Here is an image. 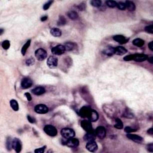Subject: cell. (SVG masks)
I'll use <instances>...</instances> for the list:
<instances>
[{
	"mask_svg": "<svg viewBox=\"0 0 153 153\" xmlns=\"http://www.w3.org/2000/svg\"><path fill=\"white\" fill-rule=\"evenodd\" d=\"M79 115L82 118L87 119L91 122H95L99 119V114L96 111L86 106L80 109Z\"/></svg>",
	"mask_w": 153,
	"mask_h": 153,
	"instance_id": "cell-1",
	"label": "cell"
},
{
	"mask_svg": "<svg viewBox=\"0 0 153 153\" xmlns=\"http://www.w3.org/2000/svg\"><path fill=\"white\" fill-rule=\"evenodd\" d=\"M148 56L144 54H130L124 57V60L126 61H130V60H135L136 62L145 61L148 59Z\"/></svg>",
	"mask_w": 153,
	"mask_h": 153,
	"instance_id": "cell-2",
	"label": "cell"
},
{
	"mask_svg": "<svg viewBox=\"0 0 153 153\" xmlns=\"http://www.w3.org/2000/svg\"><path fill=\"white\" fill-rule=\"evenodd\" d=\"M60 134L63 138L65 139H69L74 138L75 135V133L73 129L71 128H63L60 131Z\"/></svg>",
	"mask_w": 153,
	"mask_h": 153,
	"instance_id": "cell-3",
	"label": "cell"
},
{
	"mask_svg": "<svg viewBox=\"0 0 153 153\" xmlns=\"http://www.w3.org/2000/svg\"><path fill=\"white\" fill-rule=\"evenodd\" d=\"M81 126L87 133H95L91 122L88 120H83L81 122Z\"/></svg>",
	"mask_w": 153,
	"mask_h": 153,
	"instance_id": "cell-4",
	"label": "cell"
},
{
	"mask_svg": "<svg viewBox=\"0 0 153 153\" xmlns=\"http://www.w3.org/2000/svg\"><path fill=\"white\" fill-rule=\"evenodd\" d=\"M44 131L47 135L50 136H55L57 134V129L52 125L45 126L44 128Z\"/></svg>",
	"mask_w": 153,
	"mask_h": 153,
	"instance_id": "cell-5",
	"label": "cell"
},
{
	"mask_svg": "<svg viewBox=\"0 0 153 153\" xmlns=\"http://www.w3.org/2000/svg\"><path fill=\"white\" fill-rule=\"evenodd\" d=\"M35 56L37 60L42 61L46 58L47 53V51L43 48H38L35 52Z\"/></svg>",
	"mask_w": 153,
	"mask_h": 153,
	"instance_id": "cell-6",
	"label": "cell"
},
{
	"mask_svg": "<svg viewBox=\"0 0 153 153\" xmlns=\"http://www.w3.org/2000/svg\"><path fill=\"white\" fill-rule=\"evenodd\" d=\"M95 133L97 137H98L99 139H101L105 138L106 134H107L105 128L103 126L98 127L95 131Z\"/></svg>",
	"mask_w": 153,
	"mask_h": 153,
	"instance_id": "cell-7",
	"label": "cell"
},
{
	"mask_svg": "<svg viewBox=\"0 0 153 153\" xmlns=\"http://www.w3.org/2000/svg\"><path fill=\"white\" fill-rule=\"evenodd\" d=\"M57 64H58V59L57 57L53 56H50L48 57L47 61V65L51 69L55 68L57 66Z\"/></svg>",
	"mask_w": 153,
	"mask_h": 153,
	"instance_id": "cell-8",
	"label": "cell"
},
{
	"mask_svg": "<svg viewBox=\"0 0 153 153\" xmlns=\"http://www.w3.org/2000/svg\"><path fill=\"white\" fill-rule=\"evenodd\" d=\"M65 51V46L62 45H57L51 49V53L54 55H61L64 53Z\"/></svg>",
	"mask_w": 153,
	"mask_h": 153,
	"instance_id": "cell-9",
	"label": "cell"
},
{
	"mask_svg": "<svg viewBox=\"0 0 153 153\" xmlns=\"http://www.w3.org/2000/svg\"><path fill=\"white\" fill-rule=\"evenodd\" d=\"M34 110L38 114H46L48 113V108L44 104H38V105L35 106Z\"/></svg>",
	"mask_w": 153,
	"mask_h": 153,
	"instance_id": "cell-10",
	"label": "cell"
},
{
	"mask_svg": "<svg viewBox=\"0 0 153 153\" xmlns=\"http://www.w3.org/2000/svg\"><path fill=\"white\" fill-rule=\"evenodd\" d=\"M12 146L16 153H20L22 150V142L18 138L13 139Z\"/></svg>",
	"mask_w": 153,
	"mask_h": 153,
	"instance_id": "cell-11",
	"label": "cell"
},
{
	"mask_svg": "<svg viewBox=\"0 0 153 153\" xmlns=\"http://www.w3.org/2000/svg\"><path fill=\"white\" fill-rule=\"evenodd\" d=\"M79 140L77 138H71L68 139L67 141L66 142V145L69 148H77L79 145Z\"/></svg>",
	"mask_w": 153,
	"mask_h": 153,
	"instance_id": "cell-12",
	"label": "cell"
},
{
	"mask_svg": "<svg viewBox=\"0 0 153 153\" xmlns=\"http://www.w3.org/2000/svg\"><path fill=\"white\" fill-rule=\"evenodd\" d=\"M86 147L88 151H89L90 152L93 153L97 151V150H98V146L96 142L90 141L87 142V144H86Z\"/></svg>",
	"mask_w": 153,
	"mask_h": 153,
	"instance_id": "cell-13",
	"label": "cell"
},
{
	"mask_svg": "<svg viewBox=\"0 0 153 153\" xmlns=\"http://www.w3.org/2000/svg\"><path fill=\"white\" fill-rule=\"evenodd\" d=\"M32 85V81L29 78H25L22 80L21 82V86L23 89H26L31 87Z\"/></svg>",
	"mask_w": 153,
	"mask_h": 153,
	"instance_id": "cell-14",
	"label": "cell"
},
{
	"mask_svg": "<svg viewBox=\"0 0 153 153\" xmlns=\"http://www.w3.org/2000/svg\"><path fill=\"white\" fill-rule=\"evenodd\" d=\"M113 39L120 44H126L128 43L129 41V38L121 35H117L114 36L113 37Z\"/></svg>",
	"mask_w": 153,
	"mask_h": 153,
	"instance_id": "cell-15",
	"label": "cell"
},
{
	"mask_svg": "<svg viewBox=\"0 0 153 153\" xmlns=\"http://www.w3.org/2000/svg\"><path fill=\"white\" fill-rule=\"evenodd\" d=\"M127 137L129 139H131V140L135 142H138V143H140V142H141L142 141H143V138H142L141 136L137 135L128 133V134L127 135Z\"/></svg>",
	"mask_w": 153,
	"mask_h": 153,
	"instance_id": "cell-16",
	"label": "cell"
},
{
	"mask_svg": "<svg viewBox=\"0 0 153 153\" xmlns=\"http://www.w3.org/2000/svg\"><path fill=\"white\" fill-rule=\"evenodd\" d=\"M128 52L127 49L122 46H118L115 48V54L119 56H122Z\"/></svg>",
	"mask_w": 153,
	"mask_h": 153,
	"instance_id": "cell-17",
	"label": "cell"
},
{
	"mask_svg": "<svg viewBox=\"0 0 153 153\" xmlns=\"http://www.w3.org/2000/svg\"><path fill=\"white\" fill-rule=\"evenodd\" d=\"M96 135L95 133H87L84 136V140L87 142L95 141L96 139Z\"/></svg>",
	"mask_w": 153,
	"mask_h": 153,
	"instance_id": "cell-18",
	"label": "cell"
},
{
	"mask_svg": "<svg viewBox=\"0 0 153 153\" xmlns=\"http://www.w3.org/2000/svg\"><path fill=\"white\" fill-rule=\"evenodd\" d=\"M103 53L108 56H111L114 54H115V48L111 46L108 47L104 49V50L103 51Z\"/></svg>",
	"mask_w": 153,
	"mask_h": 153,
	"instance_id": "cell-19",
	"label": "cell"
},
{
	"mask_svg": "<svg viewBox=\"0 0 153 153\" xmlns=\"http://www.w3.org/2000/svg\"><path fill=\"white\" fill-rule=\"evenodd\" d=\"M45 90L43 87H37L32 90V92L34 94V95H37V96H40V95H43L45 93Z\"/></svg>",
	"mask_w": 153,
	"mask_h": 153,
	"instance_id": "cell-20",
	"label": "cell"
},
{
	"mask_svg": "<svg viewBox=\"0 0 153 153\" xmlns=\"http://www.w3.org/2000/svg\"><path fill=\"white\" fill-rule=\"evenodd\" d=\"M125 4H126V7L128 8L129 11H134V10H135L136 9L135 4L134 2H133L132 1H126L125 2Z\"/></svg>",
	"mask_w": 153,
	"mask_h": 153,
	"instance_id": "cell-21",
	"label": "cell"
},
{
	"mask_svg": "<svg viewBox=\"0 0 153 153\" xmlns=\"http://www.w3.org/2000/svg\"><path fill=\"white\" fill-rule=\"evenodd\" d=\"M50 33L53 36L55 37H59L61 36L62 32L59 29L56 28H53L50 30Z\"/></svg>",
	"mask_w": 153,
	"mask_h": 153,
	"instance_id": "cell-22",
	"label": "cell"
},
{
	"mask_svg": "<svg viewBox=\"0 0 153 153\" xmlns=\"http://www.w3.org/2000/svg\"><path fill=\"white\" fill-rule=\"evenodd\" d=\"M133 44L138 47H142L145 44V41L141 38H136L133 41Z\"/></svg>",
	"mask_w": 153,
	"mask_h": 153,
	"instance_id": "cell-23",
	"label": "cell"
},
{
	"mask_svg": "<svg viewBox=\"0 0 153 153\" xmlns=\"http://www.w3.org/2000/svg\"><path fill=\"white\" fill-rule=\"evenodd\" d=\"M68 16L69 17V19L71 20H77L78 18V14L76 11H70L68 13Z\"/></svg>",
	"mask_w": 153,
	"mask_h": 153,
	"instance_id": "cell-24",
	"label": "cell"
},
{
	"mask_svg": "<svg viewBox=\"0 0 153 153\" xmlns=\"http://www.w3.org/2000/svg\"><path fill=\"white\" fill-rule=\"evenodd\" d=\"M10 104L11 108L13 109V110L15 111H17L19 110V104H18L17 102L16 101V100L15 99L11 100L10 102Z\"/></svg>",
	"mask_w": 153,
	"mask_h": 153,
	"instance_id": "cell-25",
	"label": "cell"
},
{
	"mask_svg": "<svg viewBox=\"0 0 153 153\" xmlns=\"http://www.w3.org/2000/svg\"><path fill=\"white\" fill-rule=\"evenodd\" d=\"M30 44H31V40H28V41L26 43V44L23 46L22 47V50H21V53H22V54L23 56H25L26 54V52L27 50L29 48V47L30 46Z\"/></svg>",
	"mask_w": 153,
	"mask_h": 153,
	"instance_id": "cell-26",
	"label": "cell"
},
{
	"mask_svg": "<svg viewBox=\"0 0 153 153\" xmlns=\"http://www.w3.org/2000/svg\"><path fill=\"white\" fill-rule=\"evenodd\" d=\"M114 128L117 129H122L123 128V123L120 119H116V124L114 125Z\"/></svg>",
	"mask_w": 153,
	"mask_h": 153,
	"instance_id": "cell-27",
	"label": "cell"
},
{
	"mask_svg": "<svg viewBox=\"0 0 153 153\" xmlns=\"http://www.w3.org/2000/svg\"><path fill=\"white\" fill-rule=\"evenodd\" d=\"M64 46L66 51H72L75 47V44L73 43H66Z\"/></svg>",
	"mask_w": 153,
	"mask_h": 153,
	"instance_id": "cell-28",
	"label": "cell"
},
{
	"mask_svg": "<svg viewBox=\"0 0 153 153\" xmlns=\"http://www.w3.org/2000/svg\"><path fill=\"white\" fill-rule=\"evenodd\" d=\"M91 5L95 7H99L102 5V1L100 0H92L90 1Z\"/></svg>",
	"mask_w": 153,
	"mask_h": 153,
	"instance_id": "cell-29",
	"label": "cell"
},
{
	"mask_svg": "<svg viewBox=\"0 0 153 153\" xmlns=\"http://www.w3.org/2000/svg\"><path fill=\"white\" fill-rule=\"evenodd\" d=\"M12 141H13V139H11L10 138H8L7 139V141H6V148H7L8 151H11V150L13 148V146H12Z\"/></svg>",
	"mask_w": 153,
	"mask_h": 153,
	"instance_id": "cell-30",
	"label": "cell"
},
{
	"mask_svg": "<svg viewBox=\"0 0 153 153\" xmlns=\"http://www.w3.org/2000/svg\"><path fill=\"white\" fill-rule=\"evenodd\" d=\"M66 23V19L63 16H60L59 18V20L57 21V25L59 26H62L65 25Z\"/></svg>",
	"mask_w": 153,
	"mask_h": 153,
	"instance_id": "cell-31",
	"label": "cell"
},
{
	"mask_svg": "<svg viewBox=\"0 0 153 153\" xmlns=\"http://www.w3.org/2000/svg\"><path fill=\"white\" fill-rule=\"evenodd\" d=\"M106 4H107V6H108L110 8H114V7H117V2L114 1H106Z\"/></svg>",
	"mask_w": 153,
	"mask_h": 153,
	"instance_id": "cell-32",
	"label": "cell"
},
{
	"mask_svg": "<svg viewBox=\"0 0 153 153\" xmlns=\"http://www.w3.org/2000/svg\"><path fill=\"white\" fill-rule=\"evenodd\" d=\"M10 41L8 40L4 41L2 43V47L4 50H7L8 49V48H10Z\"/></svg>",
	"mask_w": 153,
	"mask_h": 153,
	"instance_id": "cell-33",
	"label": "cell"
},
{
	"mask_svg": "<svg viewBox=\"0 0 153 153\" xmlns=\"http://www.w3.org/2000/svg\"><path fill=\"white\" fill-rule=\"evenodd\" d=\"M117 7H118V8L120 9V10H125L126 8V4L125 3L120 2L117 3Z\"/></svg>",
	"mask_w": 153,
	"mask_h": 153,
	"instance_id": "cell-34",
	"label": "cell"
},
{
	"mask_svg": "<svg viewBox=\"0 0 153 153\" xmlns=\"http://www.w3.org/2000/svg\"><path fill=\"white\" fill-rule=\"evenodd\" d=\"M145 31L150 34H153V25H148L145 28Z\"/></svg>",
	"mask_w": 153,
	"mask_h": 153,
	"instance_id": "cell-35",
	"label": "cell"
},
{
	"mask_svg": "<svg viewBox=\"0 0 153 153\" xmlns=\"http://www.w3.org/2000/svg\"><path fill=\"white\" fill-rule=\"evenodd\" d=\"M53 2V1H48L46 3H45L44 5H43V10H47L49 8V7H50V5L52 4V3Z\"/></svg>",
	"mask_w": 153,
	"mask_h": 153,
	"instance_id": "cell-36",
	"label": "cell"
},
{
	"mask_svg": "<svg viewBox=\"0 0 153 153\" xmlns=\"http://www.w3.org/2000/svg\"><path fill=\"white\" fill-rule=\"evenodd\" d=\"M124 117H125L128 118V119H132V118L133 117V114L130 112L129 111H126L124 113Z\"/></svg>",
	"mask_w": 153,
	"mask_h": 153,
	"instance_id": "cell-37",
	"label": "cell"
},
{
	"mask_svg": "<svg viewBox=\"0 0 153 153\" xmlns=\"http://www.w3.org/2000/svg\"><path fill=\"white\" fill-rule=\"evenodd\" d=\"M34 62H35L34 59L32 57H31V58L28 59L26 61V64L27 66H31L34 64Z\"/></svg>",
	"mask_w": 153,
	"mask_h": 153,
	"instance_id": "cell-38",
	"label": "cell"
},
{
	"mask_svg": "<svg viewBox=\"0 0 153 153\" xmlns=\"http://www.w3.org/2000/svg\"><path fill=\"white\" fill-rule=\"evenodd\" d=\"M45 148H46V146H44L41 148H37V149L35 150L34 152L35 153H43L44 152Z\"/></svg>",
	"mask_w": 153,
	"mask_h": 153,
	"instance_id": "cell-39",
	"label": "cell"
},
{
	"mask_svg": "<svg viewBox=\"0 0 153 153\" xmlns=\"http://www.w3.org/2000/svg\"><path fill=\"white\" fill-rule=\"evenodd\" d=\"M125 131L128 133H131L132 132H133L136 131V130L131 128V127H126L125 128Z\"/></svg>",
	"mask_w": 153,
	"mask_h": 153,
	"instance_id": "cell-40",
	"label": "cell"
},
{
	"mask_svg": "<svg viewBox=\"0 0 153 153\" xmlns=\"http://www.w3.org/2000/svg\"><path fill=\"white\" fill-rule=\"evenodd\" d=\"M77 7H78V8L79 9V10H80V11H84L86 9V4H84V2H82L81 3V4H80Z\"/></svg>",
	"mask_w": 153,
	"mask_h": 153,
	"instance_id": "cell-41",
	"label": "cell"
},
{
	"mask_svg": "<svg viewBox=\"0 0 153 153\" xmlns=\"http://www.w3.org/2000/svg\"><path fill=\"white\" fill-rule=\"evenodd\" d=\"M27 118H28V120L29 122L31 123H35V120L34 118L32 117L28 116H27Z\"/></svg>",
	"mask_w": 153,
	"mask_h": 153,
	"instance_id": "cell-42",
	"label": "cell"
},
{
	"mask_svg": "<svg viewBox=\"0 0 153 153\" xmlns=\"http://www.w3.org/2000/svg\"><path fill=\"white\" fill-rule=\"evenodd\" d=\"M147 150L150 152H153V144H150L147 146Z\"/></svg>",
	"mask_w": 153,
	"mask_h": 153,
	"instance_id": "cell-43",
	"label": "cell"
},
{
	"mask_svg": "<svg viewBox=\"0 0 153 153\" xmlns=\"http://www.w3.org/2000/svg\"><path fill=\"white\" fill-rule=\"evenodd\" d=\"M25 96H26V98L27 100H28V101H31L32 100V97L31 96V95H30V93H25Z\"/></svg>",
	"mask_w": 153,
	"mask_h": 153,
	"instance_id": "cell-44",
	"label": "cell"
},
{
	"mask_svg": "<svg viewBox=\"0 0 153 153\" xmlns=\"http://www.w3.org/2000/svg\"><path fill=\"white\" fill-rule=\"evenodd\" d=\"M148 47H149L150 50L153 51V41H151L148 44Z\"/></svg>",
	"mask_w": 153,
	"mask_h": 153,
	"instance_id": "cell-45",
	"label": "cell"
},
{
	"mask_svg": "<svg viewBox=\"0 0 153 153\" xmlns=\"http://www.w3.org/2000/svg\"><path fill=\"white\" fill-rule=\"evenodd\" d=\"M147 132L148 134L151 135H152L153 134V128H150V129H148V131H147Z\"/></svg>",
	"mask_w": 153,
	"mask_h": 153,
	"instance_id": "cell-46",
	"label": "cell"
},
{
	"mask_svg": "<svg viewBox=\"0 0 153 153\" xmlns=\"http://www.w3.org/2000/svg\"><path fill=\"white\" fill-rule=\"evenodd\" d=\"M148 61H149V62L150 63H153V57H148V59H147Z\"/></svg>",
	"mask_w": 153,
	"mask_h": 153,
	"instance_id": "cell-47",
	"label": "cell"
},
{
	"mask_svg": "<svg viewBox=\"0 0 153 153\" xmlns=\"http://www.w3.org/2000/svg\"><path fill=\"white\" fill-rule=\"evenodd\" d=\"M48 19V17L47 16H43V17H42L41 18V20L42 21V22H43V21H45L47 20V19Z\"/></svg>",
	"mask_w": 153,
	"mask_h": 153,
	"instance_id": "cell-48",
	"label": "cell"
},
{
	"mask_svg": "<svg viewBox=\"0 0 153 153\" xmlns=\"http://www.w3.org/2000/svg\"><path fill=\"white\" fill-rule=\"evenodd\" d=\"M3 31H4V30H3L2 29H0V34L2 35L3 33Z\"/></svg>",
	"mask_w": 153,
	"mask_h": 153,
	"instance_id": "cell-49",
	"label": "cell"
}]
</instances>
